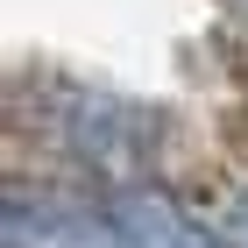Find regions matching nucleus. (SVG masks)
<instances>
[{
	"label": "nucleus",
	"mask_w": 248,
	"mask_h": 248,
	"mask_svg": "<svg viewBox=\"0 0 248 248\" xmlns=\"http://www.w3.org/2000/svg\"><path fill=\"white\" fill-rule=\"evenodd\" d=\"M0 248H121L99 199H78L64 177H0Z\"/></svg>",
	"instance_id": "obj_1"
},
{
	"label": "nucleus",
	"mask_w": 248,
	"mask_h": 248,
	"mask_svg": "<svg viewBox=\"0 0 248 248\" xmlns=\"http://www.w3.org/2000/svg\"><path fill=\"white\" fill-rule=\"evenodd\" d=\"M227 248H248V185L227 191Z\"/></svg>",
	"instance_id": "obj_4"
},
{
	"label": "nucleus",
	"mask_w": 248,
	"mask_h": 248,
	"mask_svg": "<svg viewBox=\"0 0 248 248\" xmlns=\"http://www.w3.org/2000/svg\"><path fill=\"white\" fill-rule=\"evenodd\" d=\"M99 206L114 220L121 248H227V227H206L177 185L163 177H128V185H99Z\"/></svg>",
	"instance_id": "obj_2"
},
{
	"label": "nucleus",
	"mask_w": 248,
	"mask_h": 248,
	"mask_svg": "<svg viewBox=\"0 0 248 248\" xmlns=\"http://www.w3.org/2000/svg\"><path fill=\"white\" fill-rule=\"evenodd\" d=\"M213 142H220V156H227V163H241V170H248V93L227 99V107L213 114Z\"/></svg>",
	"instance_id": "obj_3"
}]
</instances>
